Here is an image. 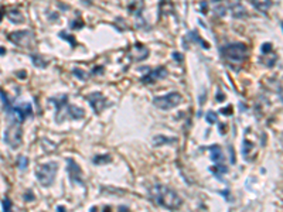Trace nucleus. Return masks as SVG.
I'll list each match as a JSON object with an SVG mask.
<instances>
[{"label": "nucleus", "mask_w": 283, "mask_h": 212, "mask_svg": "<svg viewBox=\"0 0 283 212\" xmlns=\"http://www.w3.org/2000/svg\"><path fill=\"white\" fill-rule=\"evenodd\" d=\"M119 209H120V211H126V209H128V206H119Z\"/></svg>", "instance_id": "nucleus-41"}, {"label": "nucleus", "mask_w": 283, "mask_h": 212, "mask_svg": "<svg viewBox=\"0 0 283 212\" xmlns=\"http://www.w3.org/2000/svg\"><path fill=\"white\" fill-rule=\"evenodd\" d=\"M247 52H248V48L242 43H234V44L224 45L221 48V54L232 62L243 61V58L247 57Z\"/></svg>", "instance_id": "nucleus-3"}, {"label": "nucleus", "mask_w": 283, "mask_h": 212, "mask_svg": "<svg viewBox=\"0 0 283 212\" xmlns=\"http://www.w3.org/2000/svg\"><path fill=\"white\" fill-rule=\"evenodd\" d=\"M9 40L13 44L18 45V47L30 48L34 45L36 37H34V33L31 30H20V31H14V33L9 34Z\"/></svg>", "instance_id": "nucleus-5"}, {"label": "nucleus", "mask_w": 283, "mask_h": 212, "mask_svg": "<svg viewBox=\"0 0 283 212\" xmlns=\"http://www.w3.org/2000/svg\"><path fill=\"white\" fill-rule=\"evenodd\" d=\"M229 10H231V14L235 18H243L248 14L247 9L243 7V6H241V4H232Z\"/></svg>", "instance_id": "nucleus-13"}, {"label": "nucleus", "mask_w": 283, "mask_h": 212, "mask_svg": "<svg viewBox=\"0 0 283 212\" xmlns=\"http://www.w3.org/2000/svg\"><path fill=\"white\" fill-rule=\"evenodd\" d=\"M9 115H10V116H14L16 120H18L21 123V122L26 120L27 117L33 116V106L30 105L29 102H24L18 106H13L11 110L9 112Z\"/></svg>", "instance_id": "nucleus-7"}, {"label": "nucleus", "mask_w": 283, "mask_h": 212, "mask_svg": "<svg viewBox=\"0 0 283 212\" xmlns=\"http://www.w3.org/2000/svg\"><path fill=\"white\" fill-rule=\"evenodd\" d=\"M4 52H6V48H4V47H0V55H3Z\"/></svg>", "instance_id": "nucleus-40"}, {"label": "nucleus", "mask_w": 283, "mask_h": 212, "mask_svg": "<svg viewBox=\"0 0 283 212\" xmlns=\"http://www.w3.org/2000/svg\"><path fill=\"white\" fill-rule=\"evenodd\" d=\"M108 161H110V157L108 154H105V156H96V157L94 158V163H95L96 165L102 164V163H108Z\"/></svg>", "instance_id": "nucleus-23"}, {"label": "nucleus", "mask_w": 283, "mask_h": 212, "mask_svg": "<svg viewBox=\"0 0 283 212\" xmlns=\"http://www.w3.org/2000/svg\"><path fill=\"white\" fill-rule=\"evenodd\" d=\"M59 37H61V38H65V40L68 41V43H70L72 47H75V45H77V41H75V38H74L72 36H70L68 33H65V31H64V33H59Z\"/></svg>", "instance_id": "nucleus-24"}, {"label": "nucleus", "mask_w": 283, "mask_h": 212, "mask_svg": "<svg viewBox=\"0 0 283 212\" xmlns=\"http://www.w3.org/2000/svg\"><path fill=\"white\" fill-rule=\"evenodd\" d=\"M210 171L214 172V174H215V176L220 178V174H227V172H228V168L225 167L224 164H217L215 167H211Z\"/></svg>", "instance_id": "nucleus-20"}, {"label": "nucleus", "mask_w": 283, "mask_h": 212, "mask_svg": "<svg viewBox=\"0 0 283 212\" xmlns=\"http://www.w3.org/2000/svg\"><path fill=\"white\" fill-rule=\"evenodd\" d=\"M7 14H9V18H10L11 23H23V21H24V18H23L21 13H20V11H17L16 9H14V10H10Z\"/></svg>", "instance_id": "nucleus-17"}, {"label": "nucleus", "mask_w": 283, "mask_h": 212, "mask_svg": "<svg viewBox=\"0 0 283 212\" xmlns=\"http://www.w3.org/2000/svg\"><path fill=\"white\" fill-rule=\"evenodd\" d=\"M270 50H272V44H270V43L262 45V52H263V54H269V52H270Z\"/></svg>", "instance_id": "nucleus-28"}, {"label": "nucleus", "mask_w": 283, "mask_h": 212, "mask_svg": "<svg viewBox=\"0 0 283 212\" xmlns=\"http://www.w3.org/2000/svg\"><path fill=\"white\" fill-rule=\"evenodd\" d=\"M217 100H218V102H224V100H225V95H224V93H217Z\"/></svg>", "instance_id": "nucleus-35"}, {"label": "nucleus", "mask_w": 283, "mask_h": 212, "mask_svg": "<svg viewBox=\"0 0 283 212\" xmlns=\"http://www.w3.org/2000/svg\"><path fill=\"white\" fill-rule=\"evenodd\" d=\"M173 58L174 59H177V61H183V55L181 54H178V52H173Z\"/></svg>", "instance_id": "nucleus-32"}, {"label": "nucleus", "mask_w": 283, "mask_h": 212, "mask_svg": "<svg viewBox=\"0 0 283 212\" xmlns=\"http://www.w3.org/2000/svg\"><path fill=\"white\" fill-rule=\"evenodd\" d=\"M222 115H227V116H229V115H232V106H227V108H224V109L220 110Z\"/></svg>", "instance_id": "nucleus-30"}, {"label": "nucleus", "mask_w": 283, "mask_h": 212, "mask_svg": "<svg viewBox=\"0 0 283 212\" xmlns=\"http://www.w3.org/2000/svg\"><path fill=\"white\" fill-rule=\"evenodd\" d=\"M30 58H31L33 64L37 66V68H45V66H47V62H45L44 59L41 58L40 55H37V54H31V55H30Z\"/></svg>", "instance_id": "nucleus-18"}, {"label": "nucleus", "mask_w": 283, "mask_h": 212, "mask_svg": "<svg viewBox=\"0 0 283 212\" xmlns=\"http://www.w3.org/2000/svg\"><path fill=\"white\" fill-rule=\"evenodd\" d=\"M68 172H70L71 176V180H72L74 183H78V184H84V180H82V171L79 165L75 163L74 160L68 158Z\"/></svg>", "instance_id": "nucleus-10"}, {"label": "nucleus", "mask_w": 283, "mask_h": 212, "mask_svg": "<svg viewBox=\"0 0 283 212\" xmlns=\"http://www.w3.org/2000/svg\"><path fill=\"white\" fill-rule=\"evenodd\" d=\"M103 72V66H98V68H94L92 74H102Z\"/></svg>", "instance_id": "nucleus-34"}, {"label": "nucleus", "mask_w": 283, "mask_h": 212, "mask_svg": "<svg viewBox=\"0 0 283 212\" xmlns=\"http://www.w3.org/2000/svg\"><path fill=\"white\" fill-rule=\"evenodd\" d=\"M215 11H217L218 16H225V13H227L225 7H222V6H218V7H215Z\"/></svg>", "instance_id": "nucleus-31"}, {"label": "nucleus", "mask_w": 283, "mask_h": 212, "mask_svg": "<svg viewBox=\"0 0 283 212\" xmlns=\"http://www.w3.org/2000/svg\"><path fill=\"white\" fill-rule=\"evenodd\" d=\"M254 143H250L249 140H243V144H242V156L243 157H247L250 154V151L254 150Z\"/></svg>", "instance_id": "nucleus-19"}, {"label": "nucleus", "mask_w": 283, "mask_h": 212, "mask_svg": "<svg viewBox=\"0 0 283 212\" xmlns=\"http://www.w3.org/2000/svg\"><path fill=\"white\" fill-rule=\"evenodd\" d=\"M57 211H59V212L65 211V206H61V205H59V206H57Z\"/></svg>", "instance_id": "nucleus-39"}, {"label": "nucleus", "mask_w": 283, "mask_h": 212, "mask_svg": "<svg viewBox=\"0 0 283 212\" xmlns=\"http://www.w3.org/2000/svg\"><path fill=\"white\" fill-rule=\"evenodd\" d=\"M252 4L258 11L261 13H266L269 9L272 7V0H252Z\"/></svg>", "instance_id": "nucleus-12"}, {"label": "nucleus", "mask_w": 283, "mask_h": 212, "mask_svg": "<svg viewBox=\"0 0 283 212\" xmlns=\"http://www.w3.org/2000/svg\"><path fill=\"white\" fill-rule=\"evenodd\" d=\"M58 171V164L57 163H47V164H41L37 168V180L43 187H50L55 181Z\"/></svg>", "instance_id": "nucleus-2"}, {"label": "nucleus", "mask_w": 283, "mask_h": 212, "mask_svg": "<svg viewBox=\"0 0 283 212\" xmlns=\"http://www.w3.org/2000/svg\"><path fill=\"white\" fill-rule=\"evenodd\" d=\"M205 119H207V122H208L210 124H214V123H217L218 116H217V113H215V112H212V110H208V112H207V115H205Z\"/></svg>", "instance_id": "nucleus-22"}, {"label": "nucleus", "mask_w": 283, "mask_h": 212, "mask_svg": "<svg viewBox=\"0 0 283 212\" xmlns=\"http://www.w3.org/2000/svg\"><path fill=\"white\" fill-rule=\"evenodd\" d=\"M3 209L4 211H10L11 209V202H10V199H3Z\"/></svg>", "instance_id": "nucleus-29"}, {"label": "nucleus", "mask_w": 283, "mask_h": 212, "mask_svg": "<svg viewBox=\"0 0 283 212\" xmlns=\"http://www.w3.org/2000/svg\"><path fill=\"white\" fill-rule=\"evenodd\" d=\"M50 102L54 103V105H55V110H57V116H58V115L61 113V110H63L64 106H67V102H68V96L64 95V96H61L59 99L51 98V99H50Z\"/></svg>", "instance_id": "nucleus-14"}, {"label": "nucleus", "mask_w": 283, "mask_h": 212, "mask_svg": "<svg viewBox=\"0 0 283 212\" xmlns=\"http://www.w3.org/2000/svg\"><path fill=\"white\" fill-rule=\"evenodd\" d=\"M68 115H70L72 119H82L85 116V112L81 109V108H78V106H68V109H67Z\"/></svg>", "instance_id": "nucleus-15"}, {"label": "nucleus", "mask_w": 283, "mask_h": 212, "mask_svg": "<svg viewBox=\"0 0 283 212\" xmlns=\"http://www.w3.org/2000/svg\"><path fill=\"white\" fill-rule=\"evenodd\" d=\"M86 100H88L89 103H91L92 109L95 110V113H101L105 108H106V98L101 93V92H94V93H89L88 96H86Z\"/></svg>", "instance_id": "nucleus-8"}, {"label": "nucleus", "mask_w": 283, "mask_h": 212, "mask_svg": "<svg viewBox=\"0 0 283 212\" xmlns=\"http://www.w3.org/2000/svg\"><path fill=\"white\" fill-rule=\"evenodd\" d=\"M183 100L180 93H177V92H170L167 95L164 96H157V98L153 99V105L160 110H170L178 106Z\"/></svg>", "instance_id": "nucleus-4"}, {"label": "nucleus", "mask_w": 283, "mask_h": 212, "mask_svg": "<svg viewBox=\"0 0 283 212\" xmlns=\"http://www.w3.org/2000/svg\"><path fill=\"white\" fill-rule=\"evenodd\" d=\"M190 36L191 37H194V40H195V43H200V44L202 45V47L204 48H208V44H207V43H204V40H202L201 37L200 36H197V34L194 33V31H191V33H190Z\"/></svg>", "instance_id": "nucleus-26"}, {"label": "nucleus", "mask_w": 283, "mask_h": 212, "mask_svg": "<svg viewBox=\"0 0 283 212\" xmlns=\"http://www.w3.org/2000/svg\"><path fill=\"white\" fill-rule=\"evenodd\" d=\"M3 14H4V9L0 7V21H2V17H3Z\"/></svg>", "instance_id": "nucleus-38"}, {"label": "nucleus", "mask_w": 283, "mask_h": 212, "mask_svg": "<svg viewBox=\"0 0 283 212\" xmlns=\"http://www.w3.org/2000/svg\"><path fill=\"white\" fill-rule=\"evenodd\" d=\"M72 74L78 78V79H81V81H85V79H86V77H85V72H84L82 70H79V68H74Z\"/></svg>", "instance_id": "nucleus-25"}, {"label": "nucleus", "mask_w": 283, "mask_h": 212, "mask_svg": "<svg viewBox=\"0 0 283 212\" xmlns=\"http://www.w3.org/2000/svg\"><path fill=\"white\" fill-rule=\"evenodd\" d=\"M17 165L20 170H26L27 165H29V158L26 156H18L17 157Z\"/></svg>", "instance_id": "nucleus-21"}, {"label": "nucleus", "mask_w": 283, "mask_h": 212, "mask_svg": "<svg viewBox=\"0 0 283 212\" xmlns=\"http://www.w3.org/2000/svg\"><path fill=\"white\" fill-rule=\"evenodd\" d=\"M205 7H207V2H202V3H201V10H202V13H205Z\"/></svg>", "instance_id": "nucleus-36"}, {"label": "nucleus", "mask_w": 283, "mask_h": 212, "mask_svg": "<svg viewBox=\"0 0 283 212\" xmlns=\"http://www.w3.org/2000/svg\"><path fill=\"white\" fill-rule=\"evenodd\" d=\"M166 77H167V70L164 66H159L155 71H150L147 75L142 77V82L143 84H155L160 79H164Z\"/></svg>", "instance_id": "nucleus-9"}, {"label": "nucleus", "mask_w": 283, "mask_h": 212, "mask_svg": "<svg viewBox=\"0 0 283 212\" xmlns=\"http://www.w3.org/2000/svg\"><path fill=\"white\" fill-rule=\"evenodd\" d=\"M24 199H26V201H34V199H36V197H34L33 191H31V190L26 191V192H24Z\"/></svg>", "instance_id": "nucleus-27"}, {"label": "nucleus", "mask_w": 283, "mask_h": 212, "mask_svg": "<svg viewBox=\"0 0 283 212\" xmlns=\"http://www.w3.org/2000/svg\"><path fill=\"white\" fill-rule=\"evenodd\" d=\"M151 201H155L159 206L166 209H178L183 205V199L174 190L166 185H155L150 188Z\"/></svg>", "instance_id": "nucleus-1"}, {"label": "nucleus", "mask_w": 283, "mask_h": 212, "mask_svg": "<svg viewBox=\"0 0 283 212\" xmlns=\"http://www.w3.org/2000/svg\"><path fill=\"white\" fill-rule=\"evenodd\" d=\"M174 142H176L174 137H164V136H155V137H153V144H155V146L170 144V143H174Z\"/></svg>", "instance_id": "nucleus-16"}, {"label": "nucleus", "mask_w": 283, "mask_h": 212, "mask_svg": "<svg viewBox=\"0 0 283 212\" xmlns=\"http://www.w3.org/2000/svg\"><path fill=\"white\" fill-rule=\"evenodd\" d=\"M210 158L212 163H221V161H224V154H222V150H221L220 146L214 144V146L210 147Z\"/></svg>", "instance_id": "nucleus-11"}, {"label": "nucleus", "mask_w": 283, "mask_h": 212, "mask_svg": "<svg viewBox=\"0 0 283 212\" xmlns=\"http://www.w3.org/2000/svg\"><path fill=\"white\" fill-rule=\"evenodd\" d=\"M21 140H23L21 127H20L17 123L10 124V126L6 129V132H4V142L7 143L11 149H17V147L21 144Z\"/></svg>", "instance_id": "nucleus-6"}, {"label": "nucleus", "mask_w": 283, "mask_h": 212, "mask_svg": "<svg viewBox=\"0 0 283 212\" xmlns=\"http://www.w3.org/2000/svg\"><path fill=\"white\" fill-rule=\"evenodd\" d=\"M229 151H231V161H232V164H235V151H234V149L232 147H229Z\"/></svg>", "instance_id": "nucleus-33"}, {"label": "nucleus", "mask_w": 283, "mask_h": 212, "mask_svg": "<svg viewBox=\"0 0 283 212\" xmlns=\"http://www.w3.org/2000/svg\"><path fill=\"white\" fill-rule=\"evenodd\" d=\"M24 71H21V72H18V78H21V79H24V78H26V75H24Z\"/></svg>", "instance_id": "nucleus-37"}]
</instances>
